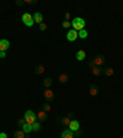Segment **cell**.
Returning <instances> with one entry per match:
<instances>
[{"mask_svg": "<svg viewBox=\"0 0 123 138\" xmlns=\"http://www.w3.org/2000/svg\"><path fill=\"white\" fill-rule=\"evenodd\" d=\"M71 26L75 31H81L85 27V21L83 19H80V17H75L71 21Z\"/></svg>", "mask_w": 123, "mask_h": 138, "instance_id": "obj_1", "label": "cell"}, {"mask_svg": "<svg viewBox=\"0 0 123 138\" xmlns=\"http://www.w3.org/2000/svg\"><path fill=\"white\" fill-rule=\"evenodd\" d=\"M36 120H37V115H36L33 111L27 110V111L25 112V121H26V123L33 125V123L36 122Z\"/></svg>", "mask_w": 123, "mask_h": 138, "instance_id": "obj_2", "label": "cell"}, {"mask_svg": "<svg viewBox=\"0 0 123 138\" xmlns=\"http://www.w3.org/2000/svg\"><path fill=\"white\" fill-rule=\"evenodd\" d=\"M22 22L26 25V26H28V27H32L35 24V21H33V17L28 14V13H25L22 15Z\"/></svg>", "mask_w": 123, "mask_h": 138, "instance_id": "obj_3", "label": "cell"}, {"mask_svg": "<svg viewBox=\"0 0 123 138\" xmlns=\"http://www.w3.org/2000/svg\"><path fill=\"white\" fill-rule=\"evenodd\" d=\"M78 38V31H75V30H70L67 33V40L68 41H70V42H74Z\"/></svg>", "mask_w": 123, "mask_h": 138, "instance_id": "obj_4", "label": "cell"}, {"mask_svg": "<svg viewBox=\"0 0 123 138\" xmlns=\"http://www.w3.org/2000/svg\"><path fill=\"white\" fill-rule=\"evenodd\" d=\"M10 47V42L8 40H0V52H5Z\"/></svg>", "mask_w": 123, "mask_h": 138, "instance_id": "obj_5", "label": "cell"}, {"mask_svg": "<svg viewBox=\"0 0 123 138\" xmlns=\"http://www.w3.org/2000/svg\"><path fill=\"white\" fill-rule=\"evenodd\" d=\"M69 128H70V131H73V132H76L80 128V125H79L78 121L74 120V121H71V122L69 123Z\"/></svg>", "mask_w": 123, "mask_h": 138, "instance_id": "obj_6", "label": "cell"}, {"mask_svg": "<svg viewBox=\"0 0 123 138\" xmlns=\"http://www.w3.org/2000/svg\"><path fill=\"white\" fill-rule=\"evenodd\" d=\"M44 97H46L47 101H53V99H54V94H53L52 90L47 89V90L44 91Z\"/></svg>", "mask_w": 123, "mask_h": 138, "instance_id": "obj_7", "label": "cell"}, {"mask_svg": "<svg viewBox=\"0 0 123 138\" xmlns=\"http://www.w3.org/2000/svg\"><path fill=\"white\" fill-rule=\"evenodd\" d=\"M33 21H35V22H37V24H42V22H43V16H42V14L41 13H35Z\"/></svg>", "mask_w": 123, "mask_h": 138, "instance_id": "obj_8", "label": "cell"}, {"mask_svg": "<svg viewBox=\"0 0 123 138\" xmlns=\"http://www.w3.org/2000/svg\"><path fill=\"white\" fill-rule=\"evenodd\" d=\"M62 138H74V133L70 130H64L62 133Z\"/></svg>", "mask_w": 123, "mask_h": 138, "instance_id": "obj_9", "label": "cell"}, {"mask_svg": "<svg viewBox=\"0 0 123 138\" xmlns=\"http://www.w3.org/2000/svg\"><path fill=\"white\" fill-rule=\"evenodd\" d=\"M85 57H86V53H85L84 51H79V52H76V59L78 60H84L85 59Z\"/></svg>", "mask_w": 123, "mask_h": 138, "instance_id": "obj_10", "label": "cell"}, {"mask_svg": "<svg viewBox=\"0 0 123 138\" xmlns=\"http://www.w3.org/2000/svg\"><path fill=\"white\" fill-rule=\"evenodd\" d=\"M37 118H38L40 121H46L47 120V113L44 111H40L38 113H37Z\"/></svg>", "mask_w": 123, "mask_h": 138, "instance_id": "obj_11", "label": "cell"}, {"mask_svg": "<svg viewBox=\"0 0 123 138\" xmlns=\"http://www.w3.org/2000/svg\"><path fill=\"white\" fill-rule=\"evenodd\" d=\"M97 91H99V89H97V86H96V85H91V86H90V95H91V96H96V95H97Z\"/></svg>", "mask_w": 123, "mask_h": 138, "instance_id": "obj_12", "label": "cell"}, {"mask_svg": "<svg viewBox=\"0 0 123 138\" xmlns=\"http://www.w3.org/2000/svg\"><path fill=\"white\" fill-rule=\"evenodd\" d=\"M22 131L25 132V133H30V132L32 131V125H30V123H25V125L22 126Z\"/></svg>", "mask_w": 123, "mask_h": 138, "instance_id": "obj_13", "label": "cell"}, {"mask_svg": "<svg viewBox=\"0 0 123 138\" xmlns=\"http://www.w3.org/2000/svg\"><path fill=\"white\" fill-rule=\"evenodd\" d=\"M94 63L96 64V67H97V65H101L103 63V57L102 56H99V57H96L95 59H94Z\"/></svg>", "mask_w": 123, "mask_h": 138, "instance_id": "obj_14", "label": "cell"}, {"mask_svg": "<svg viewBox=\"0 0 123 138\" xmlns=\"http://www.w3.org/2000/svg\"><path fill=\"white\" fill-rule=\"evenodd\" d=\"M52 83H53V79L52 78H46L43 80V85H44V88H49L52 85Z\"/></svg>", "mask_w": 123, "mask_h": 138, "instance_id": "obj_15", "label": "cell"}, {"mask_svg": "<svg viewBox=\"0 0 123 138\" xmlns=\"http://www.w3.org/2000/svg\"><path fill=\"white\" fill-rule=\"evenodd\" d=\"M78 36L81 38V40H83V38H86V37H87V31H86V30L79 31V32H78Z\"/></svg>", "mask_w": 123, "mask_h": 138, "instance_id": "obj_16", "label": "cell"}, {"mask_svg": "<svg viewBox=\"0 0 123 138\" xmlns=\"http://www.w3.org/2000/svg\"><path fill=\"white\" fill-rule=\"evenodd\" d=\"M25 132L21 130V131H16L15 132V138H25Z\"/></svg>", "mask_w": 123, "mask_h": 138, "instance_id": "obj_17", "label": "cell"}, {"mask_svg": "<svg viewBox=\"0 0 123 138\" xmlns=\"http://www.w3.org/2000/svg\"><path fill=\"white\" fill-rule=\"evenodd\" d=\"M41 130V123L40 122H35L33 125H32V131L33 132H38Z\"/></svg>", "mask_w": 123, "mask_h": 138, "instance_id": "obj_18", "label": "cell"}, {"mask_svg": "<svg viewBox=\"0 0 123 138\" xmlns=\"http://www.w3.org/2000/svg\"><path fill=\"white\" fill-rule=\"evenodd\" d=\"M113 73H115V71H113V69H112V68H106L105 69V74L107 76H112V75H113Z\"/></svg>", "mask_w": 123, "mask_h": 138, "instance_id": "obj_19", "label": "cell"}, {"mask_svg": "<svg viewBox=\"0 0 123 138\" xmlns=\"http://www.w3.org/2000/svg\"><path fill=\"white\" fill-rule=\"evenodd\" d=\"M59 80H60V83H67L68 81V75L67 74H60Z\"/></svg>", "mask_w": 123, "mask_h": 138, "instance_id": "obj_20", "label": "cell"}, {"mask_svg": "<svg viewBox=\"0 0 123 138\" xmlns=\"http://www.w3.org/2000/svg\"><path fill=\"white\" fill-rule=\"evenodd\" d=\"M60 121H62V123H63V125H67V126H69V123L71 122V120L69 118V117H64V118H62Z\"/></svg>", "mask_w": 123, "mask_h": 138, "instance_id": "obj_21", "label": "cell"}, {"mask_svg": "<svg viewBox=\"0 0 123 138\" xmlns=\"http://www.w3.org/2000/svg\"><path fill=\"white\" fill-rule=\"evenodd\" d=\"M43 71H44V67H43V65H38V67L36 68V73L37 74H42Z\"/></svg>", "mask_w": 123, "mask_h": 138, "instance_id": "obj_22", "label": "cell"}, {"mask_svg": "<svg viewBox=\"0 0 123 138\" xmlns=\"http://www.w3.org/2000/svg\"><path fill=\"white\" fill-rule=\"evenodd\" d=\"M100 73H101V70H100L99 67H95V68L92 69V74H94V75L97 76V75H100Z\"/></svg>", "mask_w": 123, "mask_h": 138, "instance_id": "obj_23", "label": "cell"}, {"mask_svg": "<svg viewBox=\"0 0 123 138\" xmlns=\"http://www.w3.org/2000/svg\"><path fill=\"white\" fill-rule=\"evenodd\" d=\"M42 109H43V111H44V112L51 111V106H49V104H48V102H47V104H44V105H43V107H42Z\"/></svg>", "mask_w": 123, "mask_h": 138, "instance_id": "obj_24", "label": "cell"}, {"mask_svg": "<svg viewBox=\"0 0 123 138\" xmlns=\"http://www.w3.org/2000/svg\"><path fill=\"white\" fill-rule=\"evenodd\" d=\"M40 30H41V31H46V30H47V25H46L44 22L40 24Z\"/></svg>", "mask_w": 123, "mask_h": 138, "instance_id": "obj_25", "label": "cell"}, {"mask_svg": "<svg viewBox=\"0 0 123 138\" xmlns=\"http://www.w3.org/2000/svg\"><path fill=\"white\" fill-rule=\"evenodd\" d=\"M63 27H65V29H68V27H70V22H69V21H64L63 22Z\"/></svg>", "mask_w": 123, "mask_h": 138, "instance_id": "obj_26", "label": "cell"}, {"mask_svg": "<svg viewBox=\"0 0 123 138\" xmlns=\"http://www.w3.org/2000/svg\"><path fill=\"white\" fill-rule=\"evenodd\" d=\"M25 123H26L25 118H22V120H19V121H17V125H19V126H24Z\"/></svg>", "mask_w": 123, "mask_h": 138, "instance_id": "obj_27", "label": "cell"}, {"mask_svg": "<svg viewBox=\"0 0 123 138\" xmlns=\"http://www.w3.org/2000/svg\"><path fill=\"white\" fill-rule=\"evenodd\" d=\"M0 138H8V134L4 133V132H1V133H0Z\"/></svg>", "mask_w": 123, "mask_h": 138, "instance_id": "obj_28", "label": "cell"}, {"mask_svg": "<svg viewBox=\"0 0 123 138\" xmlns=\"http://www.w3.org/2000/svg\"><path fill=\"white\" fill-rule=\"evenodd\" d=\"M5 57H6V53H5V52H0V58H5Z\"/></svg>", "mask_w": 123, "mask_h": 138, "instance_id": "obj_29", "label": "cell"}, {"mask_svg": "<svg viewBox=\"0 0 123 138\" xmlns=\"http://www.w3.org/2000/svg\"><path fill=\"white\" fill-rule=\"evenodd\" d=\"M90 67H91V69H94L96 67V64L94 63V60H92V62H90Z\"/></svg>", "mask_w": 123, "mask_h": 138, "instance_id": "obj_30", "label": "cell"}, {"mask_svg": "<svg viewBox=\"0 0 123 138\" xmlns=\"http://www.w3.org/2000/svg\"><path fill=\"white\" fill-rule=\"evenodd\" d=\"M65 19H67V21H68L69 19H70V14H69V13H67V14H65Z\"/></svg>", "mask_w": 123, "mask_h": 138, "instance_id": "obj_31", "label": "cell"}, {"mask_svg": "<svg viewBox=\"0 0 123 138\" xmlns=\"http://www.w3.org/2000/svg\"><path fill=\"white\" fill-rule=\"evenodd\" d=\"M24 4V1H21V0H17V1H16V5H22Z\"/></svg>", "mask_w": 123, "mask_h": 138, "instance_id": "obj_32", "label": "cell"}]
</instances>
